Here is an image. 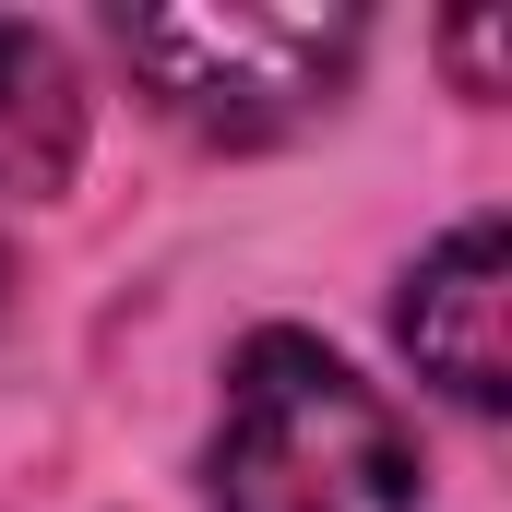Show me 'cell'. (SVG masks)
Returning a JSON list of instances; mask_svg holds the SVG:
<instances>
[{
    "label": "cell",
    "mask_w": 512,
    "mask_h": 512,
    "mask_svg": "<svg viewBox=\"0 0 512 512\" xmlns=\"http://www.w3.org/2000/svg\"><path fill=\"white\" fill-rule=\"evenodd\" d=\"M215 512H417V441L322 334H251L215 417Z\"/></svg>",
    "instance_id": "obj_1"
},
{
    "label": "cell",
    "mask_w": 512,
    "mask_h": 512,
    "mask_svg": "<svg viewBox=\"0 0 512 512\" xmlns=\"http://www.w3.org/2000/svg\"><path fill=\"white\" fill-rule=\"evenodd\" d=\"M393 334H405V358L453 405H477V417L512 405V239H501V215H465L441 251L405 274Z\"/></svg>",
    "instance_id": "obj_3"
},
{
    "label": "cell",
    "mask_w": 512,
    "mask_h": 512,
    "mask_svg": "<svg viewBox=\"0 0 512 512\" xmlns=\"http://www.w3.org/2000/svg\"><path fill=\"white\" fill-rule=\"evenodd\" d=\"M0 274H12V262H0Z\"/></svg>",
    "instance_id": "obj_6"
},
{
    "label": "cell",
    "mask_w": 512,
    "mask_h": 512,
    "mask_svg": "<svg viewBox=\"0 0 512 512\" xmlns=\"http://www.w3.org/2000/svg\"><path fill=\"white\" fill-rule=\"evenodd\" d=\"M120 48L179 131H203V143H286L298 120H322L346 96L370 24L358 12H131Z\"/></svg>",
    "instance_id": "obj_2"
},
{
    "label": "cell",
    "mask_w": 512,
    "mask_h": 512,
    "mask_svg": "<svg viewBox=\"0 0 512 512\" xmlns=\"http://www.w3.org/2000/svg\"><path fill=\"white\" fill-rule=\"evenodd\" d=\"M84 155V72L60 36L0 24V191H60Z\"/></svg>",
    "instance_id": "obj_4"
},
{
    "label": "cell",
    "mask_w": 512,
    "mask_h": 512,
    "mask_svg": "<svg viewBox=\"0 0 512 512\" xmlns=\"http://www.w3.org/2000/svg\"><path fill=\"white\" fill-rule=\"evenodd\" d=\"M453 60H465V84L489 96V84H501V24H489V12H477V24H453Z\"/></svg>",
    "instance_id": "obj_5"
}]
</instances>
